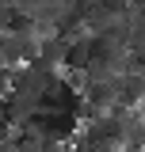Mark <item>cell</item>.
<instances>
[{
  "mask_svg": "<svg viewBox=\"0 0 145 152\" xmlns=\"http://www.w3.org/2000/svg\"><path fill=\"white\" fill-rule=\"evenodd\" d=\"M38 110H42V99H38V95H27V91H8L0 99V114H4L16 129L27 126L31 118H38Z\"/></svg>",
  "mask_w": 145,
  "mask_h": 152,
  "instance_id": "obj_1",
  "label": "cell"
},
{
  "mask_svg": "<svg viewBox=\"0 0 145 152\" xmlns=\"http://www.w3.org/2000/svg\"><path fill=\"white\" fill-rule=\"evenodd\" d=\"M141 99H145V76H138V72L115 76V103L118 107L134 110V107H141Z\"/></svg>",
  "mask_w": 145,
  "mask_h": 152,
  "instance_id": "obj_2",
  "label": "cell"
},
{
  "mask_svg": "<svg viewBox=\"0 0 145 152\" xmlns=\"http://www.w3.org/2000/svg\"><path fill=\"white\" fill-rule=\"evenodd\" d=\"M92 65V38H76L65 46V72H84Z\"/></svg>",
  "mask_w": 145,
  "mask_h": 152,
  "instance_id": "obj_3",
  "label": "cell"
},
{
  "mask_svg": "<svg viewBox=\"0 0 145 152\" xmlns=\"http://www.w3.org/2000/svg\"><path fill=\"white\" fill-rule=\"evenodd\" d=\"M65 38H42L38 42V65H46V69H65Z\"/></svg>",
  "mask_w": 145,
  "mask_h": 152,
  "instance_id": "obj_4",
  "label": "cell"
},
{
  "mask_svg": "<svg viewBox=\"0 0 145 152\" xmlns=\"http://www.w3.org/2000/svg\"><path fill=\"white\" fill-rule=\"evenodd\" d=\"M95 8L103 15H126L130 12V0H95Z\"/></svg>",
  "mask_w": 145,
  "mask_h": 152,
  "instance_id": "obj_5",
  "label": "cell"
},
{
  "mask_svg": "<svg viewBox=\"0 0 145 152\" xmlns=\"http://www.w3.org/2000/svg\"><path fill=\"white\" fill-rule=\"evenodd\" d=\"M130 8L134 12H145V0H130Z\"/></svg>",
  "mask_w": 145,
  "mask_h": 152,
  "instance_id": "obj_6",
  "label": "cell"
},
{
  "mask_svg": "<svg viewBox=\"0 0 145 152\" xmlns=\"http://www.w3.org/2000/svg\"><path fill=\"white\" fill-rule=\"evenodd\" d=\"M103 152H122V148H103Z\"/></svg>",
  "mask_w": 145,
  "mask_h": 152,
  "instance_id": "obj_7",
  "label": "cell"
},
{
  "mask_svg": "<svg viewBox=\"0 0 145 152\" xmlns=\"http://www.w3.org/2000/svg\"><path fill=\"white\" fill-rule=\"evenodd\" d=\"M141 152H145V148H141Z\"/></svg>",
  "mask_w": 145,
  "mask_h": 152,
  "instance_id": "obj_8",
  "label": "cell"
}]
</instances>
